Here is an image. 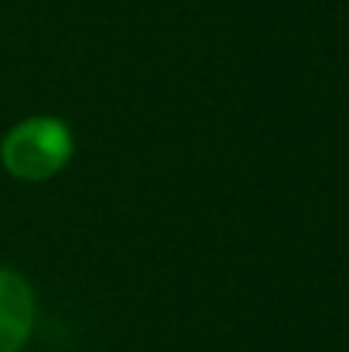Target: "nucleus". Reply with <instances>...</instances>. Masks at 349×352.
<instances>
[{"label": "nucleus", "mask_w": 349, "mask_h": 352, "mask_svg": "<svg viewBox=\"0 0 349 352\" xmlns=\"http://www.w3.org/2000/svg\"><path fill=\"white\" fill-rule=\"evenodd\" d=\"M34 328V291L12 269H0V352H22Z\"/></svg>", "instance_id": "f03ea898"}, {"label": "nucleus", "mask_w": 349, "mask_h": 352, "mask_svg": "<svg viewBox=\"0 0 349 352\" xmlns=\"http://www.w3.org/2000/svg\"><path fill=\"white\" fill-rule=\"evenodd\" d=\"M74 133L59 115H28L0 140V164L12 179L47 182L68 167Z\"/></svg>", "instance_id": "f257e3e1"}]
</instances>
